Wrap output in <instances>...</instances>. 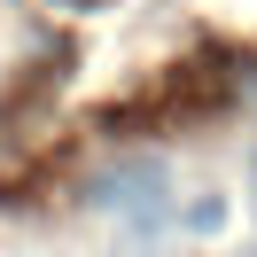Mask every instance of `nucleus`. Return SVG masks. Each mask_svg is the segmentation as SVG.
Listing matches in <instances>:
<instances>
[{"label":"nucleus","mask_w":257,"mask_h":257,"mask_svg":"<svg viewBox=\"0 0 257 257\" xmlns=\"http://www.w3.org/2000/svg\"><path fill=\"white\" fill-rule=\"evenodd\" d=\"M94 203L101 210H148V218H156L164 210V164H125V172H109Z\"/></svg>","instance_id":"obj_1"}]
</instances>
